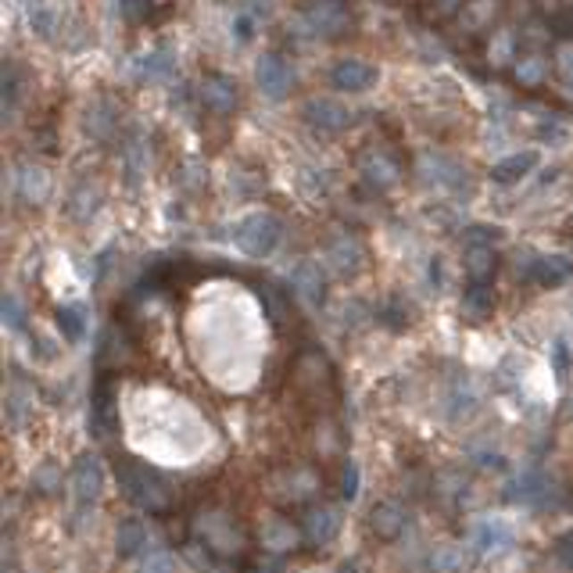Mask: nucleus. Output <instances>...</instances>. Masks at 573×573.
Wrapping results in <instances>:
<instances>
[{
    "label": "nucleus",
    "mask_w": 573,
    "mask_h": 573,
    "mask_svg": "<svg viewBox=\"0 0 573 573\" xmlns=\"http://www.w3.org/2000/svg\"><path fill=\"white\" fill-rule=\"evenodd\" d=\"M201 101H204L212 112L229 115V112H233V104H237V90H233V83H229V79L212 76V79H204V83H201Z\"/></svg>",
    "instance_id": "18"
},
{
    "label": "nucleus",
    "mask_w": 573,
    "mask_h": 573,
    "mask_svg": "<svg viewBox=\"0 0 573 573\" xmlns=\"http://www.w3.org/2000/svg\"><path fill=\"white\" fill-rule=\"evenodd\" d=\"M534 165H537V151L509 154V158H502V162L491 169V179H494V183H502V187H509V183H519Z\"/></svg>",
    "instance_id": "19"
},
{
    "label": "nucleus",
    "mask_w": 573,
    "mask_h": 573,
    "mask_svg": "<svg viewBox=\"0 0 573 573\" xmlns=\"http://www.w3.org/2000/svg\"><path fill=\"white\" fill-rule=\"evenodd\" d=\"M494 269H498V254H494L491 244H469L466 247V272H469L473 283H491Z\"/></svg>",
    "instance_id": "17"
},
{
    "label": "nucleus",
    "mask_w": 573,
    "mask_h": 573,
    "mask_svg": "<svg viewBox=\"0 0 573 573\" xmlns=\"http://www.w3.org/2000/svg\"><path fill=\"white\" fill-rule=\"evenodd\" d=\"M33 487H37L40 494H51L54 487H62V469H58L54 462H44V466L33 473Z\"/></svg>",
    "instance_id": "26"
},
{
    "label": "nucleus",
    "mask_w": 573,
    "mask_h": 573,
    "mask_svg": "<svg viewBox=\"0 0 573 573\" xmlns=\"http://www.w3.org/2000/svg\"><path fill=\"white\" fill-rule=\"evenodd\" d=\"M194 534L215 555H240V548H244V534L226 512H201L194 523Z\"/></svg>",
    "instance_id": "3"
},
{
    "label": "nucleus",
    "mask_w": 573,
    "mask_h": 573,
    "mask_svg": "<svg viewBox=\"0 0 573 573\" xmlns=\"http://www.w3.org/2000/svg\"><path fill=\"white\" fill-rule=\"evenodd\" d=\"M305 119H309L312 126H320V129L341 133V129H348V126L355 122V112H348V108L337 104V101H309V104H305Z\"/></svg>",
    "instance_id": "11"
},
{
    "label": "nucleus",
    "mask_w": 573,
    "mask_h": 573,
    "mask_svg": "<svg viewBox=\"0 0 573 573\" xmlns=\"http://www.w3.org/2000/svg\"><path fill=\"white\" fill-rule=\"evenodd\" d=\"M491 305H494V295H491L487 283H473L469 291H466V309H469L473 316H487Z\"/></svg>",
    "instance_id": "24"
},
{
    "label": "nucleus",
    "mask_w": 573,
    "mask_h": 573,
    "mask_svg": "<svg viewBox=\"0 0 573 573\" xmlns=\"http://www.w3.org/2000/svg\"><path fill=\"white\" fill-rule=\"evenodd\" d=\"M144 72H147V76H169V72H172V58H169V54H147Z\"/></svg>",
    "instance_id": "29"
},
{
    "label": "nucleus",
    "mask_w": 573,
    "mask_h": 573,
    "mask_svg": "<svg viewBox=\"0 0 573 573\" xmlns=\"http://www.w3.org/2000/svg\"><path fill=\"white\" fill-rule=\"evenodd\" d=\"M559 65H562V76H566V83L573 87V51H566V54L559 58Z\"/></svg>",
    "instance_id": "34"
},
{
    "label": "nucleus",
    "mask_w": 573,
    "mask_h": 573,
    "mask_svg": "<svg viewBox=\"0 0 573 573\" xmlns=\"http://www.w3.org/2000/svg\"><path fill=\"white\" fill-rule=\"evenodd\" d=\"M58 330L65 334V341H83V334H87V316H83V309L79 305H65V309H58Z\"/></svg>",
    "instance_id": "22"
},
{
    "label": "nucleus",
    "mask_w": 573,
    "mask_h": 573,
    "mask_svg": "<svg viewBox=\"0 0 573 573\" xmlns=\"http://www.w3.org/2000/svg\"><path fill=\"white\" fill-rule=\"evenodd\" d=\"M377 79H380V72H377L373 65H366V62H355V58L334 65V72H330V83H334L337 90H352V94L377 87Z\"/></svg>",
    "instance_id": "7"
},
{
    "label": "nucleus",
    "mask_w": 573,
    "mask_h": 573,
    "mask_svg": "<svg viewBox=\"0 0 573 573\" xmlns=\"http://www.w3.org/2000/svg\"><path fill=\"white\" fill-rule=\"evenodd\" d=\"M119 484H122V494L147 516H158L172 505V494L165 487V480L147 466V462H137V459H122L119 466Z\"/></svg>",
    "instance_id": "1"
},
{
    "label": "nucleus",
    "mask_w": 573,
    "mask_h": 573,
    "mask_svg": "<svg viewBox=\"0 0 573 573\" xmlns=\"http://www.w3.org/2000/svg\"><path fill=\"white\" fill-rule=\"evenodd\" d=\"M469 562L462 544H437L430 552V573H462Z\"/></svg>",
    "instance_id": "20"
},
{
    "label": "nucleus",
    "mask_w": 573,
    "mask_h": 573,
    "mask_svg": "<svg viewBox=\"0 0 573 573\" xmlns=\"http://www.w3.org/2000/svg\"><path fill=\"white\" fill-rule=\"evenodd\" d=\"M341 494H345L348 502H355V498H359V462H355V459H348V466H345V477H341Z\"/></svg>",
    "instance_id": "27"
},
{
    "label": "nucleus",
    "mask_w": 573,
    "mask_h": 573,
    "mask_svg": "<svg viewBox=\"0 0 573 573\" xmlns=\"http://www.w3.org/2000/svg\"><path fill=\"white\" fill-rule=\"evenodd\" d=\"M291 83H295V72L283 65V58H276V54L258 58V87H262L265 97L279 101L286 90H291Z\"/></svg>",
    "instance_id": "6"
},
{
    "label": "nucleus",
    "mask_w": 573,
    "mask_h": 573,
    "mask_svg": "<svg viewBox=\"0 0 573 573\" xmlns=\"http://www.w3.org/2000/svg\"><path fill=\"white\" fill-rule=\"evenodd\" d=\"M147 544H151V527L140 519V516H129V519H122L119 523V530H115V552L119 555H140V552H147Z\"/></svg>",
    "instance_id": "14"
},
{
    "label": "nucleus",
    "mask_w": 573,
    "mask_h": 573,
    "mask_svg": "<svg viewBox=\"0 0 573 573\" xmlns=\"http://www.w3.org/2000/svg\"><path fill=\"white\" fill-rule=\"evenodd\" d=\"M519 79H523V83H537V79H541V62H537V58L519 62Z\"/></svg>",
    "instance_id": "30"
},
{
    "label": "nucleus",
    "mask_w": 573,
    "mask_h": 573,
    "mask_svg": "<svg viewBox=\"0 0 573 573\" xmlns=\"http://www.w3.org/2000/svg\"><path fill=\"white\" fill-rule=\"evenodd\" d=\"M233 240L247 258H265L279 244V219L269 215V212H251V215H244L237 222Z\"/></svg>",
    "instance_id": "2"
},
{
    "label": "nucleus",
    "mask_w": 573,
    "mask_h": 573,
    "mask_svg": "<svg viewBox=\"0 0 573 573\" xmlns=\"http://www.w3.org/2000/svg\"><path fill=\"white\" fill-rule=\"evenodd\" d=\"M258 544L269 552H291V548H298V527L286 516H269L258 527Z\"/></svg>",
    "instance_id": "10"
},
{
    "label": "nucleus",
    "mask_w": 573,
    "mask_h": 573,
    "mask_svg": "<svg viewBox=\"0 0 573 573\" xmlns=\"http://www.w3.org/2000/svg\"><path fill=\"white\" fill-rule=\"evenodd\" d=\"M512 544V530L502 523V519H480L477 523V530H473V537H469V548L477 552V555H498V552H505Z\"/></svg>",
    "instance_id": "9"
},
{
    "label": "nucleus",
    "mask_w": 573,
    "mask_h": 573,
    "mask_svg": "<svg viewBox=\"0 0 573 573\" xmlns=\"http://www.w3.org/2000/svg\"><path fill=\"white\" fill-rule=\"evenodd\" d=\"M527 276H530L534 283H541V286H555V283H562V279L573 276V262H569L566 254H541V258L530 262Z\"/></svg>",
    "instance_id": "15"
},
{
    "label": "nucleus",
    "mask_w": 573,
    "mask_h": 573,
    "mask_svg": "<svg viewBox=\"0 0 573 573\" xmlns=\"http://www.w3.org/2000/svg\"><path fill=\"white\" fill-rule=\"evenodd\" d=\"M15 94H19V83H15V72L8 69V72H4V97H8V108L15 104Z\"/></svg>",
    "instance_id": "32"
},
{
    "label": "nucleus",
    "mask_w": 573,
    "mask_h": 573,
    "mask_svg": "<svg viewBox=\"0 0 573 573\" xmlns=\"http://www.w3.org/2000/svg\"><path fill=\"white\" fill-rule=\"evenodd\" d=\"M548 491H552L548 477L537 473V469H530V473H519V477L509 484L505 498H509L512 505H541V502L548 498Z\"/></svg>",
    "instance_id": "12"
},
{
    "label": "nucleus",
    "mask_w": 573,
    "mask_h": 573,
    "mask_svg": "<svg viewBox=\"0 0 573 573\" xmlns=\"http://www.w3.org/2000/svg\"><path fill=\"white\" fill-rule=\"evenodd\" d=\"M295 291H298V298L309 302L312 309L323 305V298H327V283H323V272H320L316 262H305V265L295 272Z\"/></svg>",
    "instance_id": "16"
},
{
    "label": "nucleus",
    "mask_w": 573,
    "mask_h": 573,
    "mask_svg": "<svg viewBox=\"0 0 573 573\" xmlns=\"http://www.w3.org/2000/svg\"><path fill=\"white\" fill-rule=\"evenodd\" d=\"M341 573H359V569H355V562H345V566H341Z\"/></svg>",
    "instance_id": "36"
},
{
    "label": "nucleus",
    "mask_w": 573,
    "mask_h": 573,
    "mask_svg": "<svg viewBox=\"0 0 573 573\" xmlns=\"http://www.w3.org/2000/svg\"><path fill=\"white\" fill-rule=\"evenodd\" d=\"M405 523H409V512H405V505H398V502H380V505H373V512H370V530H373L380 541H398L402 530H405Z\"/></svg>",
    "instance_id": "8"
},
{
    "label": "nucleus",
    "mask_w": 573,
    "mask_h": 573,
    "mask_svg": "<svg viewBox=\"0 0 573 573\" xmlns=\"http://www.w3.org/2000/svg\"><path fill=\"white\" fill-rule=\"evenodd\" d=\"M19 190H22V197H26V201L40 204V201H47V194H51V179H47V172H44V169L26 165V169L19 172Z\"/></svg>",
    "instance_id": "21"
},
{
    "label": "nucleus",
    "mask_w": 573,
    "mask_h": 573,
    "mask_svg": "<svg viewBox=\"0 0 573 573\" xmlns=\"http://www.w3.org/2000/svg\"><path fill=\"white\" fill-rule=\"evenodd\" d=\"M26 22H29V29H37L40 37H51L54 19H51V12L44 8V0H26Z\"/></svg>",
    "instance_id": "25"
},
{
    "label": "nucleus",
    "mask_w": 573,
    "mask_h": 573,
    "mask_svg": "<svg viewBox=\"0 0 573 573\" xmlns=\"http://www.w3.org/2000/svg\"><path fill=\"white\" fill-rule=\"evenodd\" d=\"M254 573H283L279 566H262V569H254Z\"/></svg>",
    "instance_id": "35"
},
{
    "label": "nucleus",
    "mask_w": 573,
    "mask_h": 573,
    "mask_svg": "<svg viewBox=\"0 0 573 573\" xmlns=\"http://www.w3.org/2000/svg\"><path fill=\"white\" fill-rule=\"evenodd\" d=\"M137 573H179V562L172 552H147L144 562L137 566Z\"/></svg>",
    "instance_id": "23"
},
{
    "label": "nucleus",
    "mask_w": 573,
    "mask_h": 573,
    "mask_svg": "<svg viewBox=\"0 0 573 573\" xmlns=\"http://www.w3.org/2000/svg\"><path fill=\"white\" fill-rule=\"evenodd\" d=\"M69 484H72V498H76L79 509L97 505L101 494H104V466H101V459L97 455H79L76 466H72Z\"/></svg>",
    "instance_id": "4"
},
{
    "label": "nucleus",
    "mask_w": 573,
    "mask_h": 573,
    "mask_svg": "<svg viewBox=\"0 0 573 573\" xmlns=\"http://www.w3.org/2000/svg\"><path fill=\"white\" fill-rule=\"evenodd\" d=\"M233 33H237V40H251V37H254V19L240 15V19L233 22Z\"/></svg>",
    "instance_id": "31"
},
{
    "label": "nucleus",
    "mask_w": 573,
    "mask_h": 573,
    "mask_svg": "<svg viewBox=\"0 0 573 573\" xmlns=\"http://www.w3.org/2000/svg\"><path fill=\"white\" fill-rule=\"evenodd\" d=\"M341 523H345V516H341L337 505H312L305 512V519H302V537L309 544L323 548V544H330L341 534Z\"/></svg>",
    "instance_id": "5"
},
{
    "label": "nucleus",
    "mask_w": 573,
    "mask_h": 573,
    "mask_svg": "<svg viewBox=\"0 0 573 573\" xmlns=\"http://www.w3.org/2000/svg\"><path fill=\"white\" fill-rule=\"evenodd\" d=\"M115 423H119V409H115L112 384L104 380V384H97V391H94V405H90V427H94V434H97V437H104V434H112V430H115Z\"/></svg>",
    "instance_id": "13"
},
{
    "label": "nucleus",
    "mask_w": 573,
    "mask_h": 573,
    "mask_svg": "<svg viewBox=\"0 0 573 573\" xmlns=\"http://www.w3.org/2000/svg\"><path fill=\"white\" fill-rule=\"evenodd\" d=\"M559 559L573 569V534H569V537H562V544H559Z\"/></svg>",
    "instance_id": "33"
},
{
    "label": "nucleus",
    "mask_w": 573,
    "mask_h": 573,
    "mask_svg": "<svg viewBox=\"0 0 573 573\" xmlns=\"http://www.w3.org/2000/svg\"><path fill=\"white\" fill-rule=\"evenodd\" d=\"M316 4H337V0H316Z\"/></svg>",
    "instance_id": "37"
},
{
    "label": "nucleus",
    "mask_w": 573,
    "mask_h": 573,
    "mask_svg": "<svg viewBox=\"0 0 573 573\" xmlns=\"http://www.w3.org/2000/svg\"><path fill=\"white\" fill-rule=\"evenodd\" d=\"M4 320H8L12 330H22V327H26V316H22V305H19L15 295H4Z\"/></svg>",
    "instance_id": "28"
}]
</instances>
